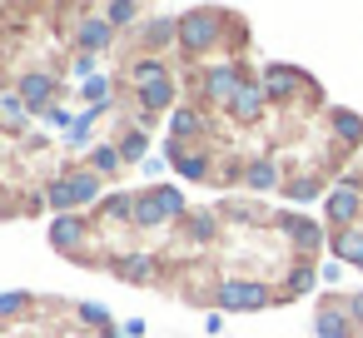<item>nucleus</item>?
Masks as SVG:
<instances>
[{"label": "nucleus", "instance_id": "obj_1", "mask_svg": "<svg viewBox=\"0 0 363 338\" xmlns=\"http://www.w3.org/2000/svg\"><path fill=\"white\" fill-rule=\"evenodd\" d=\"M224 308H264L269 303V293L259 288V283H224Z\"/></svg>", "mask_w": 363, "mask_h": 338}, {"label": "nucleus", "instance_id": "obj_2", "mask_svg": "<svg viewBox=\"0 0 363 338\" xmlns=\"http://www.w3.org/2000/svg\"><path fill=\"white\" fill-rule=\"evenodd\" d=\"M353 214H358V189H353V184L333 189V194H328V219H333V224H348Z\"/></svg>", "mask_w": 363, "mask_h": 338}, {"label": "nucleus", "instance_id": "obj_3", "mask_svg": "<svg viewBox=\"0 0 363 338\" xmlns=\"http://www.w3.org/2000/svg\"><path fill=\"white\" fill-rule=\"evenodd\" d=\"M333 254H338V259H348V264H358V269H363V234H358V229H343V234H338V239H333Z\"/></svg>", "mask_w": 363, "mask_h": 338}, {"label": "nucleus", "instance_id": "obj_4", "mask_svg": "<svg viewBox=\"0 0 363 338\" xmlns=\"http://www.w3.org/2000/svg\"><path fill=\"white\" fill-rule=\"evenodd\" d=\"M318 333H323V338H348V318L333 313V308H323V313H318Z\"/></svg>", "mask_w": 363, "mask_h": 338}, {"label": "nucleus", "instance_id": "obj_5", "mask_svg": "<svg viewBox=\"0 0 363 338\" xmlns=\"http://www.w3.org/2000/svg\"><path fill=\"white\" fill-rule=\"evenodd\" d=\"M333 130H338L348 145H358V140H363V120H358V115H333Z\"/></svg>", "mask_w": 363, "mask_h": 338}, {"label": "nucleus", "instance_id": "obj_6", "mask_svg": "<svg viewBox=\"0 0 363 338\" xmlns=\"http://www.w3.org/2000/svg\"><path fill=\"white\" fill-rule=\"evenodd\" d=\"M284 224H289V234H294V239H298V244H308V249H313V244H318V239H323V234H318V229H313V224H308V219H284Z\"/></svg>", "mask_w": 363, "mask_h": 338}, {"label": "nucleus", "instance_id": "obj_7", "mask_svg": "<svg viewBox=\"0 0 363 338\" xmlns=\"http://www.w3.org/2000/svg\"><path fill=\"white\" fill-rule=\"evenodd\" d=\"M209 35H214V26H209V21H204V16H199V21H189V26H184V40H194V45H204V40H209Z\"/></svg>", "mask_w": 363, "mask_h": 338}, {"label": "nucleus", "instance_id": "obj_8", "mask_svg": "<svg viewBox=\"0 0 363 338\" xmlns=\"http://www.w3.org/2000/svg\"><path fill=\"white\" fill-rule=\"evenodd\" d=\"M274 179H279V174H274V164H254V169H249V184H254V189H269Z\"/></svg>", "mask_w": 363, "mask_h": 338}, {"label": "nucleus", "instance_id": "obj_9", "mask_svg": "<svg viewBox=\"0 0 363 338\" xmlns=\"http://www.w3.org/2000/svg\"><path fill=\"white\" fill-rule=\"evenodd\" d=\"M269 90H274V95H289V90H294V70H274V75H269Z\"/></svg>", "mask_w": 363, "mask_h": 338}, {"label": "nucleus", "instance_id": "obj_10", "mask_svg": "<svg viewBox=\"0 0 363 338\" xmlns=\"http://www.w3.org/2000/svg\"><path fill=\"white\" fill-rule=\"evenodd\" d=\"M26 95H30V100H45V95H50V80H45V75L26 80Z\"/></svg>", "mask_w": 363, "mask_h": 338}, {"label": "nucleus", "instance_id": "obj_11", "mask_svg": "<svg viewBox=\"0 0 363 338\" xmlns=\"http://www.w3.org/2000/svg\"><path fill=\"white\" fill-rule=\"evenodd\" d=\"M145 100H155V105H164V100H169V85H164V80H155V85H145Z\"/></svg>", "mask_w": 363, "mask_h": 338}, {"label": "nucleus", "instance_id": "obj_12", "mask_svg": "<svg viewBox=\"0 0 363 338\" xmlns=\"http://www.w3.org/2000/svg\"><path fill=\"white\" fill-rule=\"evenodd\" d=\"M209 85H214V95H224V90H234V70H219V75H214Z\"/></svg>", "mask_w": 363, "mask_h": 338}, {"label": "nucleus", "instance_id": "obj_13", "mask_svg": "<svg viewBox=\"0 0 363 338\" xmlns=\"http://www.w3.org/2000/svg\"><path fill=\"white\" fill-rule=\"evenodd\" d=\"M155 204H160V209H164V214H179V194H174V189H164V194H160V199H155Z\"/></svg>", "mask_w": 363, "mask_h": 338}, {"label": "nucleus", "instance_id": "obj_14", "mask_svg": "<svg viewBox=\"0 0 363 338\" xmlns=\"http://www.w3.org/2000/svg\"><path fill=\"white\" fill-rule=\"evenodd\" d=\"M105 35H110V30H105V26H100V21H90V26H85V40H90V45H100V40H105Z\"/></svg>", "mask_w": 363, "mask_h": 338}, {"label": "nucleus", "instance_id": "obj_15", "mask_svg": "<svg viewBox=\"0 0 363 338\" xmlns=\"http://www.w3.org/2000/svg\"><path fill=\"white\" fill-rule=\"evenodd\" d=\"M294 199H318V184H313V179H303V184H294Z\"/></svg>", "mask_w": 363, "mask_h": 338}, {"label": "nucleus", "instance_id": "obj_16", "mask_svg": "<svg viewBox=\"0 0 363 338\" xmlns=\"http://www.w3.org/2000/svg\"><path fill=\"white\" fill-rule=\"evenodd\" d=\"M239 110H244V115H254V110H259V95H254V90H244V95H239Z\"/></svg>", "mask_w": 363, "mask_h": 338}, {"label": "nucleus", "instance_id": "obj_17", "mask_svg": "<svg viewBox=\"0 0 363 338\" xmlns=\"http://www.w3.org/2000/svg\"><path fill=\"white\" fill-rule=\"evenodd\" d=\"M70 239H75V224H70V219H60V229H55V244H70Z\"/></svg>", "mask_w": 363, "mask_h": 338}, {"label": "nucleus", "instance_id": "obj_18", "mask_svg": "<svg viewBox=\"0 0 363 338\" xmlns=\"http://www.w3.org/2000/svg\"><path fill=\"white\" fill-rule=\"evenodd\" d=\"M21 303H26V298H21V293H6V298H0V313H16V308H21Z\"/></svg>", "mask_w": 363, "mask_h": 338}, {"label": "nucleus", "instance_id": "obj_19", "mask_svg": "<svg viewBox=\"0 0 363 338\" xmlns=\"http://www.w3.org/2000/svg\"><path fill=\"white\" fill-rule=\"evenodd\" d=\"M348 303H353V318H363V293H353Z\"/></svg>", "mask_w": 363, "mask_h": 338}]
</instances>
